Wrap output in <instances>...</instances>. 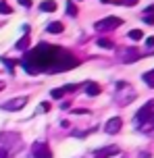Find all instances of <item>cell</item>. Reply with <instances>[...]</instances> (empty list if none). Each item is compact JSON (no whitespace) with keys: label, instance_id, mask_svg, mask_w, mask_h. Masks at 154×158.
Segmentation results:
<instances>
[{"label":"cell","instance_id":"1","mask_svg":"<svg viewBox=\"0 0 154 158\" xmlns=\"http://www.w3.org/2000/svg\"><path fill=\"white\" fill-rule=\"evenodd\" d=\"M79 64V60L75 58L71 52H67L58 46H50V44H40L33 50H27L25 58L21 60V67H23L27 73H60L67 71V69H75Z\"/></svg>","mask_w":154,"mask_h":158},{"label":"cell","instance_id":"2","mask_svg":"<svg viewBox=\"0 0 154 158\" xmlns=\"http://www.w3.org/2000/svg\"><path fill=\"white\" fill-rule=\"evenodd\" d=\"M133 121H135V125H138V129L142 133H150L154 129V100L144 104L138 110V114H135Z\"/></svg>","mask_w":154,"mask_h":158},{"label":"cell","instance_id":"3","mask_svg":"<svg viewBox=\"0 0 154 158\" xmlns=\"http://www.w3.org/2000/svg\"><path fill=\"white\" fill-rule=\"evenodd\" d=\"M135 89L129 85V83H125V81H119L117 83V104L119 106H127L135 100Z\"/></svg>","mask_w":154,"mask_h":158},{"label":"cell","instance_id":"4","mask_svg":"<svg viewBox=\"0 0 154 158\" xmlns=\"http://www.w3.org/2000/svg\"><path fill=\"white\" fill-rule=\"evenodd\" d=\"M123 25V19H119V17H104V19H100V21H96V27L98 31H113V29H117V27H121Z\"/></svg>","mask_w":154,"mask_h":158},{"label":"cell","instance_id":"5","mask_svg":"<svg viewBox=\"0 0 154 158\" xmlns=\"http://www.w3.org/2000/svg\"><path fill=\"white\" fill-rule=\"evenodd\" d=\"M117 56H119V60H121L123 64H131L139 58V52H138V48L129 46V48H121V50L117 52Z\"/></svg>","mask_w":154,"mask_h":158},{"label":"cell","instance_id":"6","mask_svg":"<svg viewBox=\"0 0 154 158\" xmlns=\"http://www.w3.org/2000/svg\"><path fill=\"white\" fill-rule=\"evenodd\" d=\"M31 154H33V158H52V150L48 148V143H44V142L33 143Z\"/></svg>","mask_w":154,"mask_h":158},{"label":"cell","instance_id":"7","mask_svg":"<svg viewBox=\"0 0 154 158\" xmlns=\"http://www.w3.org/2000/svg\"><path fill=\"white\" fill-rule=\"evenodd\" d=\"M25 104H27V98H25V96H21V98H13V100H6V102L2 104V110H8V112L21 110Z\"/></svg>","mask_w":154,"mask_h":158},{"label":"cell","instance_id":"8","mask_svg":"<svg viewBox=\"0 0 154 158\" xmlns=\"http://www.w3.org/2000/svg\"><path fill=\"white\" fill-rule=\"evenodd\" d=\"M121 127H123V121L119 117H113V118H108V121H106L104 131L108 135H114V133H119V131H121Z\"/></svg>","mask_w":154,"mask_h":158},{"label":"cell","instance_id":"9","mask_svg":"<svg viewBox=\"0 0 154 158\" xmlns=\"http://www.w3.org/2000/svg\"><path fill=\"white\" fill-rule=\"evenodd\" d=\"M114 154H119V146H106L102 150L94 152V158H108V156H114Z\"/></svg>","mask_w":154,"mask_h":158},{"label":"cell","instance_id":"10","mask_svg":"<svg viewBox=\"0 0 154 158\" xmlns=\"http://www.w3.org/2000/svg\"><path fill=\"white\" fill-rule=\"evenodd\" d=\"M100 94V85H98L96 81H88V83H85V96H92V98H94V96H98Z\"/></svg>","mask_w":154,"mask_h":158},{"label":"cell","instance_id":"11","mask_svg":"<svg viewBox=\"0 0 154 158\" xmlns=\"http://www.w3.org/2000/svg\"><path fill=\"white\" fill-rule=\"evenodd\" d=\"M40 10H44V13H54L56 10V2L54 0H44V2H40Z\"/></svg>","mask_w":154,"mask_h":158},{"label":"cell","instance_id":"12","mask_svg":"<svg viewBox=\"0 0 154 158\" xmlns=\"http://www.w3.org/2000/svg\"><path fill=\"white\" fill-rule=\"evenodd\" d=\"M142 79H144V83H146L148 87H154V69L152 71H146L142 75Z\"/></svg>","mask_w":154,"mask_h":158},{"label":"cell","instance_id":"13","mask_svg":"<svg viewBox=\"0 0 154 158\" xmlns=\"http://www.w3.org/2000/svg\"><path fill=\"white\" fill-rule=\"evenodd\" d=\"M63 29H65V27H63V23H60V21H54V23L48 25V31L50 33H63Z\"/></svg>","mask_w":154,"mask_h":158},{"label":"cell","instance_id":"14","mask_svg":"<svg viewBox=\"0 0 154 158\" xmlns=\"http://www.w3.org/2000/svg\"><path fill=\"white\" fill-rule=\"evenodd\" d=\"M96 44H98L100 48H104V50H113V48H114V44L110 42V40H106V38H100Z\"/></svg>","mask_w":154,"mask_h":158},{"label":"cell","instance_id":"15","mask_svg":"<svg viewBox=\"0 0 154 158\" xmlns=\"http://www.w3.org/2000/svg\"><path fill=\"white\" fill-rule=\"evenodd\" d=\"M65 94H67V89H65V87H54V89L50 92V96H52L54 100H60V98H63Z\"/></svg>","mask_w":154,"mask_h":158},{"label":"cell","instance_id":"16","mask_svg":"<svg viewBox=\"0 0 154 158\" xmlns=\"http://www.w3.org/2000/svg\"><path fill=\"white\" fill-rule=\"evenodd\" d=\"M144 21L146 23H154V6H148L144 10Z\"/></svg>","mask_w":154,"mask_h":158},{"label":"cell","instance_id":"17","mask_svg":"<svg viewBox=\"0 0 154 158\" xmlns=\"http://www.w3.org/2000/svg\"><path fill=\"white\" fill-rule=\"evenodd\" d=\"M27 46H29V35H23V38L17 42V50H27Z\"/></svg>","mask_w":154,"mask_h":158},{"label":"cell","instance_id":"18","mask_svg":"<svg viewBox=\"0 0 154 158\" xmlns=\"http://www.w3.org/2000/svg\"><path fill=\"white\" fill-rule=\"evenodd\" d=\"M77 13H79V10H77V6H75V2L69 0V2H67V15L69 17H77Z\"/></svg>","mask_w":154,"mask_h":158},{"label":"cell","instance_id":"19","mask_svg":"<svg viewBox=\"0 0 154 158\" xmlns=\"http://www.w3.org/2000/svg\"><path fill=\"white\" fill-rule=\"evenodd\" d=\"M114 4H123V6H133V4H138V0H110Z\"/></svg>","mask_w":154,"mask_h":158},{"label":"cell","instance_id":"20","mask_svg":"<svg viewBox=\"0 0 154 158\" xmlns=\"http://www.w3.org/2000/svg\"><path fill=\"white\" fill-rule=\"evenodd\" d=\"M0 13H2V15H10V13H13V10H10V6H8L4 0H0Z\"/></svg>","mask_w":154,"mask_h":158},{"label":"cell","instance_id":"21","mask_svg":"<svg viewBox=\"0 0 154 158\" xmlns=\"http://www.w3.org/2000/svg\"><path fill=\"white\" fill-rule=\"evenodd\" d=\"M129 38L131 40H142V38H144V33H142V29H131V31H129Z\"/></svg>","mask_w":154,"mask_h":158},{"label":"cell","instance_id":"22","mask_svg":"<svg viewBox=\"0 0 154 158\" xmlns=\"http://www.w3.org/2000/svg\"><path fill=\"white\" fill-rule=\"evenodd\" d=\"M2 63L6 64L8 69H13V67H15V64H17V63H19V60H10V58H2Z\"/></svg>","mask_w":154,"mask_h":158},{"label":"cell","instance_id":"23","mask_svg":"<svg viewBox=\"0 0 154 158\" xmlns=\"http://www.w3.org/2000/svg\"><path fill=\"white\" fill-rule=\"evenodd\" d=\"M38 110H40V112H46V110H50V104H48V102H42L40 106H38Z\"/></svg>","mask_w":154,"mask_h":158},{"label":"cell","instance_id":"24","mask_svg":"<svg viewBox=\"0 0 154 158\" xmlns=\"http://www.w3.org/2000/svg\"><path fill=\"white\" fill-rule=\"evenodd\" d=\"M19 4L25 6V8H29V6H31V0H19Z\"/></svg>","mask_w":154,"mask_h":158},{"label":"cell","instance_id":"25","mask_svg":"<svg viewBox=\"0 0 154 158\" xmlns=\"http://www.w3.org/2000/svg\"><path fill=\"white\" fill-rule=\"evenodd\" d=\"M146 46H150V48L154 46V38H148V40H146Z\"/></svg>","mask_w":154,"mask_h":158},{"label":"cell","instance_id":"26","mask_svg":"<svg viewBox=\"0 0 154 158\" xmlns=\"http://www.w3.org/2000/svg\"><path fill=\"white\" fill-rule=\"evenodd\" d=\"M0 158H6V150H4L2 146H0Z\"/></svg>","mask_w":154,"mask_h":158},{"label":"cell","instance_id":"27","mask_svg":"<svg viewBox=\"0 0 154 158\" xmlns=\"http://www.w3.org/2000/svg\"><path fill=\"white\" fill-rule=\"evenodd\" d=\"M85 112H88L85 108H77V110H75V114H85Z\"/></svg>","mask_w":154,"mask_h":158},{"label":"cell","instance_id":"28","mask_svg":"<svg viewBox=\"0 0 154 158\" xmlns=\"http://www.w3.org/2000/svg\"><path fill=\"white\" fill-rule=\"evenodd\" d=\"M2 89H4V81H0V92H2Z\"/></svg>","mask_w":154,"mask_h":158},{"label":"cell","instance_id":"29","mask_svg":"<svg viewBox=\"0 0 154 158\" xmlns=\"http://www.w3.org/2000/svg\"><path fill=\"white\" fill-rule=\"evenodd\" d=\"M100 2H104V4H106V2H110V0H100Z\"/></svg>","mask_w":154,"mask_h":158}]
</instances>
